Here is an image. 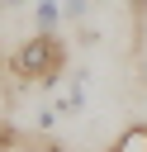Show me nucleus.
<instances>
[{"mask_svg": "<svg viewBox=\"0 0 147 152\" xmlns=\"http://www.w3.org/2000/svg\"><path fill=\"white\" fill-rule=\"evenodd\" d=\"M109 152H147V124H133V128H123V133H119V142H114Z\"/></svg>", "mask_w": 147, "mask_h": 152, "instance_id": "7ed1b4c3", "label": "nucleus"}, {"mask_svg": "<svg viewBox=\"0 0 147 152\" xmlns=\"http://www.w3.org/2000/svg\"><path fill=\"white\" fill-rule=\"evenodd\" d=\"M128 14H133V38L142 48V33H147V0H128Z\"/></svg>", "mask_w": 147, "mask_h": 152, "instance_id": "20e7f679", "label": "nucleus"}, {"mask_svg": "<svg viewBox=\"0 0 147 152\" xmlns=\"http://www.w3.org/2000/svg\"><path fill=\"white\" fill-rule=\"evenodd\" d=\"M19 5H24V0H0V10H19Z\"/></svg>", "mask_w": 147, "mask_h": 152, "instance_id": "423d86ee", "label": "nucleus"}, {"mask_svg": "<svg viewBox=\"0 0 147 152\" xmlns=\"http://www.w3.org/2000/svg\"><path fill=\"white\" fill-rule=\"evenodd\" d=\"M85 10H90V0H62V19H66V24H81Z\"/></svg>", "mask_w": 147, "mask_h": 152, "instance_id": "39448f33", "label": "nucleus"}, {"mask_svg": "<svg viewBox=\"0 0 147 152\" xmlns=\"http://www.w3.org/2000/svg\"><path fill=\"white\" fill-rule=\"evenodd\" d=\"M33 24H38V33H57V24H62V0H38Z\"/></svg>", "mask_w": 147, "mask_h": 152, "instance_id": "f03ea898", "label": "nucleus"}, {"mask_svg": "<svg viewBox=\"0 0 147 152\" xmlns=\"http://www.w3.org/2000/svg\"><path fill=\"white\" fill-rule=\"evenodd\" d=\"M9 71H14L19 81H43V86H52V81L66 71V48H62V38H57V33H33V38L9 57Z\"/></svg>", "mask_w": 147, "mask_h": 152, "instance_id": "f257e3e1", "label": "nucleus"}]
</instances>
